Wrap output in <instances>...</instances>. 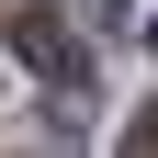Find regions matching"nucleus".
Listing matches in <instances>:
<instances>
[{
  "label": "nucleus",
  "mask_w": 158,
  "mask_h": 158,
  "mask_svg": "<svg viewBox=\"0 0 158 158\" xmlns=\"http://www.w3.org/2000/svg\"><path fill=\"white\" fill-rule=\"evenodd\" d=\"M23 56H34V68H45V79H79V68H68V34H56L45 11H23Z\"/></svg>",
  "instance_id": "1"
},
{
  "label": "nucleus",
  "mask_w": 158,
  "mask_h": 158,
  "mask_svg": "<svg viewBox=\"0 0 158 158\" xmlns=\"http://www.w3.org/2000/svg\"><path fill=\"white\" fill-rule=\"evenodd\" d=\"M124 158H158V102H135V113H124Z\"/></svg>",
  "instance_id": "2"
}]
</instances>
